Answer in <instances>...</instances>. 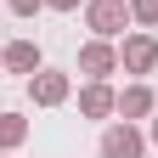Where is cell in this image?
Here are the masks:
<instances>
[{"mask_svg": "<svg viewBox=\"0 0 158 158\" xmlns=\"http://www.w3.org/2000/svg\"><path fill=\"white\" fill-rule=\"evenodd\" d=\"M85 23L96 28V40H113V34H124L130 6L124 0H85Z\"/></svg>", "mask_w": 158, "mask_h": 158, "instance_id": "obj_1", "label": "cell"}, {"mask_svg": "<svg viewBox=\"0 0 158 158\" xmlns=\"http://www.w3.org/2000/svg\"><path fill=\"white\" fill-rule=\"evenodd\" d=\"M68 73H56V68H34L28 73V96H34V107H62L68 102Z\"/></svg>", "mask_w": 158, "mask_h": 158, "instance_id": "obj_2", "label": "cell"}, {"mask_svg": "<svg viewBox=\"0 0 158 158\" xmlns=\"http://www.w3.org/2000/svg\"><path fill=\"white\" fill-rule=\"evenodd\" d=\"M118 68H124V73H152L158 68V40L152 34H130L124 51H118Z\"/></svg>", "mask_w": 158, "mask_h": 158, "instance_id": "obj_3", "label": "cell"}, {"mask_svg": "<svg viewBox=\"0 0 158 158\" xmlns=\"http://www.w3.org/2000/svg\"><path fill=\"white\" fill-rule=\"evenodd\" d=\"M141 152H147V135L135 130L130 118H124V124H113V130L102 135V158H141Z\"/></svg>", "mask_w": 158, "mask_h": 158, "instance_id": "obj_4", "label": "cell"}, {"mask_svg": "<svg viewBox=\"0 0 158 158\" xmlns=\"http://www.w3.org/2000/svg\"><path fill=\"white\" fill-rule=\"evenodd\" d=\"M118 68V51L107 45V40H90V45H79V73H90V79H107Z\"/></svg>", "mask_w": 158, "mask_h": 158, "instance_id": "obj_5", "label": "cell"}, {"mask_svg": "<svg viewBox=\"0 0 158 158\" xmlns=\"http://www.w3.org/2000/svg\"><path fill=\"white\" fill-rule=\"evenodd\" d=\"M79 113H85V118H107V113H118V96L107 90V79H90V85L79 90Z\"/></svg>", "mask_w": 158, "mask_h": 158, "instance_id": "obj_6", "label": "cell"}, {"mask_svg": "<svg viewBox=\"0 0 158 158\" xmlns=\"http://www.w3.org/2000/svg\"><path fill=\"white\" fill-rule=\"evenodd\" d=\"M0 68H11V73H34V68H40V45H34V40H11V45L0 51Z\"/></svg>", "mask_w": 158, "mask_h": 158, "instance_id": "obj_7", "label": "cell"}, {"mask_svg": "<svg viewBox=\"0 0 158 158\" xmlns=\"http://www.w3.org/2000/svg\"><path fill=\"white\" fill-rule=\"evenodd\" d=\"M152 107H158V96H152L147 85H130L124 96H118V113H124V118H147Z\"/></svg>", "mask_w": 158, "mask_h": 158, "instance_id": "obj_8", "label": "cell"}, {"mask_svg": "<svg viewBox=\"0 0 158 158\" xmlns=\"http://www.w3.org/2000/svg\"><path fill=\"white\" fill-rule=\"evenodd\" d=\"M23 135H28V118L23 113H0V152L23 147Z\"/></svg>", "mask_w": 158, "mask_h": 158, "instance_id": "obj_9", "label": "cell"}, {"mask_svg": "<svg viewBox=\"0 0 158 158\" xmlns=\"http://www.w3.org/2000/svg\"><path fill=\"white\" fill-rule=\"evenodd\" d=\"M130 17H135V23H158V0H130Z\"/></svg>", "mask_w": 158, "mask_h": 158, "instance_id": "obj_10", "label": "cell"}, {"mask_svg": "<svg viewBox=\"0 0 158 158\" xmlns=\"http://www.w3.org/2000/svg\"><path fill=\"white\" fill-rule=\"evenodd\" d=\"M6 6H11V11H17V17H34V11H40V6H45V0H6Z\"/></svg>", "mask_w": 158, "mask_h": 158, "instance_id": "obj_11", "label": "cell"}, {"mask_svg": "<svg viewBox=\"0 0 158 158\" xmlns=\"http://www.w3.org/2000/svg\"><path fill=\"white\" fill-rule=\"evenodd\" d=\"M51 11H79V0H45Z\"/></svg>", "mask_w": 158, "mask_h": 158, "instance_id": "obj_12", "label": "cell"}, {"mask_svg": "<svg viewBox=\"0 0 158 158\" xmlns=\"http://www.w3.org/2000/svg\"><path fill=\"white\" fill-rule=\"evenodd\" d=\"M152 147H158V118H152Z\"/></svg>", "mask_w": 158, "mask_h": 158, "instance_id": "obj_13", "label": "cell"}]
</instances>
